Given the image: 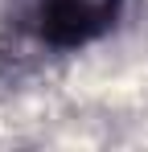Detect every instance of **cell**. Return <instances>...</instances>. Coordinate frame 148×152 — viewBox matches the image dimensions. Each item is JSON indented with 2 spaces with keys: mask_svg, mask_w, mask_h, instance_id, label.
Segmentation results:
<instances>
[{
  "mask_svg": "<svg viewBox=\"0 0 148 152\" xmlns=\"http://www.w3.org/2000/svg\"><path fill=\"white\" fill-rule=\"evenodd\" d=\"M123 0H41L37 8V29L49 45H86L99 33H107L119 17Z\"/></svg>",
  "mask_w": 148,
  "mask_h": 152,
  "instance_id": "1",
  "label": "cell"
}]
</instances>
